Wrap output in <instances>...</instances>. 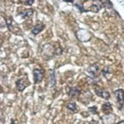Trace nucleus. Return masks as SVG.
I'll use <instances>...</instances> for the list:
<instances>
[{"label":"nucleus","instance_id":"obj_9","mask_svg":"<svg viewBox=\"0 0 124 124\" xmlns=\"http://www.w3.org/2000/svg\"><path fill=\"white\" fill-rule=\"evenodd\" d=\"M45 25L43 24L42 22H39V23H37L36 25L34 26V28H32L31 32L33 35H39L40 32H41L43 30L45 29Z\"/></svg>","mask_w":124,"mask_h":124},{"label":"nucleus","instance_id":"obj_22","mask_svg":"<svg viewBox=\"0 0 124 124\" xmlns=\"http://www.w3.org/2000/svg\"><path fill=\"white\" fill-rule=\"evenodd\" d=\"M10 124H15V120H14L13 119H12V123Z\"/></svg>","mask_w":124,"mask_h":124},{"label":"nucleus","instance_id":"obj_11","mask_svg":"<svg viewBox=\"0 0 124 124\" xmlns=\"http://www.w3.org/2000/svg\"><path fill=\"white\" fill-rule=\"evenodd\" d=\"M33 14H34V10L32 8H28L22 11V12H19L18 16H21L23 19H27V18H31L33 16Z\"/></svg>","mask_w":124,"mask_h":124},{"label":"nucleus","instance_id":"obj_15","mask_svg":"<svg viewBox=\"0 0 124 124\" xmlns=\"http://www.w3.org/2000/svg\"><path fill=\"white\" fill-rule=\"evenodd\" d=\"M74 7L78 9L80 12V13H84V12H88L87 9H85L84 7V4L82 2H75L74 4Z\"/></svg>","mask_w":124,"mask_h":124},{"label":"nucleus","instance_id":"obj_8","mask_svg":"<svg viewBox=\"0 0 124 124\" xmlns=\"http://www.w3.org/2000/svg\"><path fill=\"white\" fill-rule=\"evenodd\" d=\"M103 8V1H96V3L91 5L87 11L97 13Z\"/></svg>","mask_w":124,"mask_h":124},{"label":"nucleus","instance_id":"obj_2","mask_svg":"<svg viewBox=\"0 0 124 124\" xmlns=\"http://www.w3.org/2000/svg\"><path fill=\"white\" fill-rule=\"evenodd\" d=\"M31 84L29 80L27 78H18L16 81V88L19 92H22L27 87H28Z\"/></svg>","mask_w":124,"mask_h":124},{"label":"nucleus","instance_id":"obj_14","mask_svg":"<svg viewBox=\"0 0 124 124\" xmlns=\"http://www.w3.org/2000/svg\"><path fill=\"white\" fill-rule=\"evenodd\" d=\"M67 109H69L70 111H71V112L74 113H77L78 110L77 103H76L75 102H70L69 103L67 104Z\"/></svg>","mask_w":124,"mask_h":124},{"label":"nucleus","instance_id":"obj_18","mask_svg":"<svg viewBox=\"0 0 124 124\" xmlns=\"http://www.w3.org/2000/svg\"><path fill=\"white\" fill-rule=\"evenodd\" d=\"M88 111L91 113V114H97V107L96 106H93V107H90L88 108Z\"/></svg>","mask_w":124,"mask_h":124},{"label":"nucleus","instance_id":"obj_5","mask_svg":"<svg viewBox=\"0 0 124 124\" xmlns=\"http://www.w3.org/2000/svg\"><path fill=\"white\" fill-rule=\"evenodd\" d=\"M101 68H100V65L97 63H94L90 65L87 68V73L90 75V77L93 79H95L98 77Z\"/></svg>","mask_w":124,"mask_h":124},{"label":"nucleus","instance_id":"obj_21","mask_svg":"<svg viewBox=\"0 0 124 124\" xmlns=\"http://www.w3.org/2000/svg\"><path fill=\"white\" fill-rule=\"evenodd\" d=\"M116 124H124V120H123V121H121V122H119V123H116Z\"/></svg>","mask_w":124,"mask_h":124},{"label":"nucleus","instance_id":"obj_3","mask_svg":"<svg viewBox=\"0 0 124 124\" xmlns=\"http://www.w3.org/2000/svg\"><path fill=\"white\" fill-rule=\"evenodd\" d=\"M116 102L120 109H122L124 105V90L123 89H117L113 92Z\"/></svg>","mask_w":124,"mask_h":124},{"label":"nucleus","instance_id":"obj_4","mask_svg":"<svg viewBox=\"0 0 124 124\" xmlns=\"http://www.w3.org/2000/svg\"><path fill=\"white\" fill-rule=\"evenodd\" d=\"M101 121L103 124H116L117 116L114 113H111L109 114H105L101 116Z\"/></svg>","mask_w":124,"mask_h":124},{"label":"nucleus","instance_id":"obj_16","mask_svg":"<svg viewBox=\"0 0 124 124\" xmlns=\"http://www.w3.org/2000/svg\"><path fill=\"white\" fill-rule=\"evenodd\" d=\"M103 8L106 9L113 8V3L111 1H103Z\"/></svg>","mask_w":124,"mask_h":124},{"label":"nucleus","instance_id":"obj_6","mask_svg":"<svg viewBox=\"0 0 124 124\" xmlns=\"http://www.w3.org/2000/svg\"><path fill=\"white\" fill-rule=\"evenodd\" d=\"M94 92L97 97H101L104 100H107V101H108V100L110 98V93H109V92L107 90L104 89V88L97 87L94 89Z\"/></svg>","mask_w":124,"mask_h":124},{"label":"nucleus","instance_id":"obj_13","mask_svg":"<svg viewBox=\"0 0 124 124\" xmlns=\"http://www.w3.org/2000/svg\"><path fill=\"white\" fill-rule=\"evenodd\" d=\"M50 87H54L56 84V79H55V71L54 70H50V80H49Z\"/></svg>","mask_w":124,"mask_h":124},{"label":"nucleus","instance_id":"obj_20","mask_svg":"<svg viewBox=\"0 0 124 124\" xmlns=\"http://www.w3.org/2000/svg\"><path fill=\"white\" fill-rule=\"evenodd\" d=\"M64 2H68V3H74V1H67V0H64Z\"/></svg>","mask_w":124,"mask_h":124},{"label":"nucleus","instance_id":"obj_12","mask_svg":"<svg viewBox=\"0 0 124 124\" xmlns=\"http://www.w3.org/2000/svg\"><path fill=\"white\" fill-rule=\"evenodd\" d=\"M102 111L105 113V114H109L111 113L113 111V107H112V104L109 102H106L103 104L102 106Z\"/></svg>","mask_w":124,"mask_h":124},{"label":"nucleus","instance_id":"obj_10","mask_svg":"<svg viewBox=\"0 0 124 124\" xmlns=\"http://www.w3.org/2000/svg\"><path fill=\"white\" fill-rule=\"evenodd\" d=\"M6 25L8 28V30L12 31V33H14V34H16V31H15L16 27L14 26L13 18L12 16H8V17L6 18Z\"/></svg>","mask_w":124,"mask_h":124},{"label":"nucleus","instance_id":"obj_1","mask_svg":"<svg viewBox=\"0 0 124 124\" xmlns=\"http://www.w3.org/2000/svg\"><path fill=\"white\" fill-rule=\"evenodd\" d=\"M45 74V70L44 69L35 68L33 70V78H34V84H40L42 80L44 79Z\"/></svg>","mask_w":124,"mask_h":124},{"label":"nucleus","instance_id":"obj_19","mask_svg":"<svg viewBox=\"0 0 124 124\" xmlns=\"http://www.w3.org/2000/svg\"><path fill=\"white\" fill-rule=\"evenodd\" d=\"M35 2V0H26V1L24 2V4L26 5V6H32Z\"/></svg>","mask_w":124,"mask_h":124},{"label":"nucleus","instance_id":"obj_7","mask_svg":"<svg viewBox=\"0 0 124 124\" xmlns=\"http://www.w3.org/2000/svg\"><path fill=\"white\" fill-rule=\"evenodd\" d=\"M81 93V89L79 87H70L68 90V95L70 98H76L78 97Z\"/></svg>","mask_w":124,"mask_h":124},{"label":"nucleus","instance_id":"obj_17","mask_svg":"<svg viewBox=\"0 0 124 124\" xmlns=\"http://www.w3.org/2000/svg\"><path fill=\"white\" fill-rule=\"evenodd\" d=\"M102 74H103L104 78H107L108 76L111 74V72H110V70H109V68H108V67H107V68H105L104 69L102 70Z\"/></svg>","mask_w":124,"mask_h":124}]
</instances>
